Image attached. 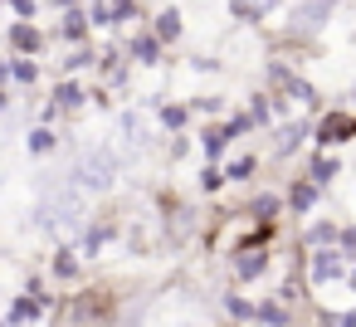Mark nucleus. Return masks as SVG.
<instances>
[{
    "label": "nucleus",
    "instance_id": "26",
    "mask_svg": "<svg viewBox=\"0 0 356 327\" xmlns=\"http://www.w3.org/2000/svg\"><path fill=\"white\" fill-rule=\"evenodd\" d=\"M225 186V166H205L200 171V191H220Z\"/></svg>",
    "mask_w": 356,
    "mask_h": 327
},
{
    "label": "nucleus",
    "instance_id": "19",
    "mask_svg": "<svg viewBox=\"0 0 356 327\" xmlns=\"http://www.w3.org/2000/svg\"><path fill=\"white\" fill-rule=\"evenodd\" d=\"M118 234V225L113 220H98V225H88V234H83V254L93 259V254H103V244Z\"/></svg>",
    "mask_w": 356,
    "mask_h": 327
},
{
    "label": "nucleus",
    "instance_id": "6",
    "mask_svg": "<svg viewBox=\"0 0 356 327\" xmlns=\"http://www.w3.org/2000/svg\"><path fill=\"white\" fill-rule=\"evenodd\" d=\"M49 308H54V303H49L44 293H20V298L10 303V317H6V322H15V327H35Z\"/></svg>",
    "mask_w": 356,
    "mask_h": 327
},
{
    "label": "nucleus",
    "instance_id": "13",
    "mask_svg": "<svg viewBox=\"0 0 356 327\" xmlns=\"http://www.w3.org/2000/svg\"><path fill=\"white\" fill-rule=\"evenodd\" d=\"M254 322H264V327H293V308L283 303V298H259L254 303Z\"/></svg>",
    "mask_w": 356,
    "mask_h": 327
},
{
    "label": "nucleus",
    "instance_id": "8",
    "mask_svg": "<svg viewBox=\"0 0 356 327\" xmlns=\"http://www.w3.org/2000/svg\"><path fill=\"white\" fill-rule=\"evenodd\" d=\"M302 176H307V181H312V186L322 191V186H332V181L341 176V157H337V152H312V157H307V171H302Z\"/></svg>",
    "mask_w": 356,
    "mask_h": 327
},
{
    "label": "nucleus",
    "instance_id": "9",
    "mask_svg": "<svg viewBox=\"0 0 356 327\" xmlns=\"http://www.w3.org/2000/svg\"><path fill=\"white\" fill-rule=\"evenodd\" d=\"M327 20H332V6H298V10H293V35H298V40H302V35H322Z\"/></svg>",
    "mask_w": 356,
    "mask_h": 327
},
{
    "label": "nucleus",
    "instance_id": "29",
    "mask_svg": "<svg viewBox=\"0 0 356 327\" xmlns=\"http://www.w3.org/2000/svg\"><path fill=\"white\" fill-rule=\"evenodd\" d=\"M337 327H356V308H351V312H341V317H337Z\"/></svg>",
    "mask_w": 356,
    "mask_h": 327
},
{
    "label": "nucleus",
    "instance_id": "20",
    "mask_svg": "<svg viewBox=\"0 0 356 327\" xmlns=\"http://www.w3.org/2000/svg\"><path fill=\"white\" fill-rule=\"evenodd\" d=\"M49 269H54V278H64V283H69V278H79V249H74V244H59Z\"/></svg>",
    "mask_w": 356,
    "mask_h": 327
},
{
    "label": "nucleus",
    "instance_id": "28",
    "mask_svg": "<svg viewBox=\"0 0 356 327\" xmlns=\"http://www.w3.org/2000/svg\"><path fill=\"white\" fill-rule=\"evenodd\" d=\"M6 79H10V59L0 54V88H6Z\"/></svg>",
    "mask_w": 356,
    "mask_h": 327
},
{
    "label": "nucleus",
    "instance_id": "14",
    "mask_svg": "<svg viewBox=\"0 0 356 327\" xmlns=\"http://www.w3.org/2000/svg\"><path fill=\"white\" fill-rule=\"evenodd\" d=\"M147 30H152L161 45H176V40L186 35V20H181V10H171V6H166V10H156V15H152V25H147Z\"/></svg>",
    "mask_w": 356,
    "mask_h": 327
},
{
    "label": "nucleus",
    "instance_id": "4",
    "mask_svg": "<svg viewBox=\"0 0 356 327\" xmlns=\"http://www.w3.org/2000/svg\"><path fill=\"white\" fill-rule=\"evenodd\" d=\"M88 30H93V20H88V6H64L59 40H64V45H74V49H83V45H88Z\"/></svg>",
    "mask_w": 356,
    "mask_h": 327
},
{
    "label": "nucleus",
    "instance_id": "25",
    "mask_svg": "<svg viewBox=\"0 0 356 327\" xmlns=\"http://www.w3.org/2000/svg\"><path fill=\"white\" fill-rule=\"evenodd\" d=\"M229 20L259 25V20H268V6H244V0H234V6H229Z\"/></svg>",
    "mask_w": 356,
    "mask_h": 327
},
{
    "label": "nucleus",
    "instance_id": "1",
    "mask_svg": "<svg viewBox=\"0 0 356 327\" xmlns=\"http://www.w3.org/2000/svg\"><path fill=\"white\" fill-rule=\"evenodd\" d=\"M113 176H118V157H113L108 147H98V152H88V157L74 161L69 186H74V191H103V186H113Z\"/></svg>",
    "mask_w": 356,
    "mask_h": 327
},
{
    "label": "nucleus",
    "instance_id": "10",
    "mask_svg": "<svg viewBox=\"0 0 356 327\" xmlns=\"http://www.w3.org/2000/svg\"><path fill=\"white\" fill-rule=\"evenodd\" d=\"M10 49H15V59H40L44 30L40 25H10Z\"/></svg>",
    "mask_w": 356,
    "mask_h": 327
},
{
    "label": "nucleus",
    "instance_id": "18",
    "mask_svg": "<svg viewBox=\"0 0 356 327\" xmlns=\"http://www.w3.org/2000/svg\"><path fill=\"white\" fill-rule=\"evenodd\" d=\"M283 205H288V200H283V196H273V191H259V196H254V200H249V205H244V210H249V215H254V220H264V225H273V215H278V210H283Z\"/></svg>",
    "mask_w": 356,
    "mask_h": 327
},
{
    "label": "nucleus",
    "instance_id": "2",
    "mask_svg": "<svg viewBox=\"0 0 356 327\" xmlns=\"http://www.w3.org/2000/svg\"><path fill=\"white\" fill-rule=\"evenodd\" d=\"M273 269H278V254H273V249H244V254L229 259L234 283H259V278H268Z\"/></svg>",
    "mask_w": 356,
    "mask_h": 327
},
{
    "label": "nucleus",
    "instance_id": "27",
    "mask_svg": "<svg viewBox=\"0 0 356 327\" xmlns=\"http://www.w3.org/2000/svg\"><path fill=\"white\" fill-rule=\"evenodd\" d=\"M35 15H40V0H15V20L20 25H30Z\"/></svg>",
    "mask_w": 356,
    "mask_h": 327
},
{
    "label": "nucleus",
    "instance_id": "12",
    "mask_svg": "<svg viewBox=\"0 0 356 327\" xmlns=\"http://www.w3.org/2000/svg\"><path fill=\"white\" fill-rule=\"evenodd\" d=\"M337 239H341V225L337 220H312V225H302V249L312 254V249H337Z\"/></svg>",
    "mask_w": 356,
    "mask_h": 327
},
{
    "label": "nucleus",
    "instance_id": "30",
    "mask_svg": "<svg viewBox=\"0 0 356 327\" xmlns=\"http://www.w3.org/2000/svg\"><path fill=\"white\" fill-rule=\"evenodd\" d=\"M10 113V98H6V88H0V118H6Z\"/></svg>",
    "mask_w": 356,
    "mask_h": 327
},
{
    "label": "nucleus",
    "instance_id": "5",
    "mask_svg": "<svg viewBox=\"0 0 356 327\" xmlns=\"http://www.w3.org/2000/svg\"><path fill=\"white\" fill-rule=\"evenodd\" d=\"M161 54H166V45H161L152 30H137V35L127 40V59H132V64H142V69H156V64H161Z\"/></svg>",
    "mask_w": 356,
    "mask_h": 327
},
{
    "label": "nucleus",
    "instance_id": "33",
    "mask_svg": "<svg viewBox=\"0 0 356 327\" xmlns=\"http://www.w3.org/2000/svg\"><path fill=\"white\" fill-rule=\"evenodd\" d=\"M351 98H356V88H351Z\"/></svg>",
    "mask_w": 356,
    "mask_h": 327
},
{
    "label": "nucleus",
    "instance_id": "31",
    "mask_svg": "<svg viewBox=\"0 0 356 327\" xmlns=\"http://www.w3.org/2000/svg\"><path fill=\"white\" fill-rule=\"evenodd\" d=\"M0 327H15V322H0Z\"/></svg>",
    "mask_w": 356,
    "mask_h": 327
},
{
    "label": "nucleus",
    "instance_id": "32",
    "mask_svg": "<svg viewBox=\"0 0 356 327\" xmlns=\"http://www.w3.org/2000/svg\"><path fill=\"white\" fill-rule=\"evenodd\" d=\"M0 15H6V6H0Z\"/></svg>",
    "mask_w": 356,
    "mask_h": 327
},
{
    "label": "nucleus",
    "instance_id": "22",
    "mask_svg": "<svg viewBox=\"0 0 356 327\" xmlns=\"http://www.w3.org/2000/svg\"><path fill=\"white\" fill-rule=\"evenodd\" d=\"M254 171H259V157H254V152H244V157H229V161H225V181H249Z\"/></svg>",
    "mask_w": 356,
    "mask_h": 327
},
{
    "label": "nucleus",
    "instance_id": "17",
    "mask_svg": "<svg viewBox=\"0 0 356 327\" xmlns=\"http://www.w3.org/2000/svg\"><path fill=\"white\" fill-rule=\"evenodd\" d=\"M156 118H161V127H166V132H176V137H181V132L191 127V103H161V108H156Z\"/></svg>",
    "mask_w": 356,
    "mask_h": 327
},
{
    "label": "nucleus",
    "instance_id": "11",
    "mask_svg": "<svg viewBox=\"0 0 356 327\" xmlns=\"http://www.w3.org/2000/svg\"><path fill=\"white\" fill-rule=\"evenodd\" d=\"M83 103H88V88H83L79 79H59V83H54V98H49L54 113H79Z\"/></svg>",
    "mask_w": 356,
    "mask_h": 327
},
{
    "label": "nucleus",
    "instance_id": "3",
    "mask_svg": "<svg viewBox=\"0 0 356 327\" xmlns=\"http://www.w3.org/2000/svg\"><path fill=\"white\" fill-rule=\"evenodd\" d=\"M312 137H317V147H322V152H337L341 142H351V137H356V118H351V113H327V118L312 127Z\"/></svg>",
    "mask_w": 356,
    "mask_h": 327
},
{
    "label": "nucleus",
    "instance_id": "16",
    "mask_svg": "<svg viewBox=\"0 0 356 327\" xmlns=\"http://www.w3.org/2000/svg\"><path fill=\"white\" fill-rule=\"evenodd\" d=\"M234 137H229V127L225 122H215V127H205L200 132V147H205V157H210V166H220V157H225V147H229Z\"/></svg>",
    "mask_w": 356,
    "mask_h": 327
},
{
    "label": "nucleus",
    "instance_id": "24",
    "mask_svg": "<svg viewBox=\"0 0 356 327\" xmlns=\"http://www.w3.org/2000/svg\"><path fill=\"white\" fill-rule=\"evenodd\" d=\"M225 312H229L234 322H254V303H249L244 293H225Z\"/></svg>",
    "mask_w": 356,
    "mask_h": 327
},
{
    "label": "nucleus",
    "instance_id": "21",
    "mask_svg": "<svg viewBox=\"0 0 356 327\" xmlns=\"http://www.w3.org/2000/svg\"><path fill=\"white\" fill-rule=\"evenodd\" d=\"M25 147H30V157H49L54 147H59V137L40 122V127H30V137H25Z\"/></svg>",
    "mask_w": 356,
    "mask_h": 327
},
{
    "label": "nucleus",
    "instance_id": "23",
    "mask_svg": "<svg viewBox=\"0 0 356 327\" xmlns=\"http://www.w3.org/2000/svg\"><path fill=\"white\" fill-rule=\"evenodd\" d=\"M10 79H15L20 88H35V83H40V64H35V59H10Z\"/></svg>",
    "mask_w": 356,
    "mask_h": 327
},
{
    "label": "nucleus",
    "instance_id": "15",
    "mask_svg": "<svg viewBox=\"0 0 356 327\" xmlns=\"http://www.w3.org/2000/svg\"><path fill=\"white\" fill-rule=\"evenodd\" d=\"M317 200H322V191H317V186H312L307 176H298V181L288 186V210H293V215H307V210H312Z\"/></svg>",
    "mask_w": 356,
    "mask_h": 327
},
{
    "label": "nucleus",
    "instance_id": "7",
    "mask_svg": "<svg viewBox=\"0 0 356 327\" xmlns=\"http://www.w3.org/2000/svg\"><path fill=\"white\" fill-rule=\"evenodd\" d=\"M307 132H312V127H307V118H293L288 127H278V132H273V161L293 157V152L307 142Z\"/></svg>",
    "mask_w": 356,
    "mask_h": 327
}]
</instances>
